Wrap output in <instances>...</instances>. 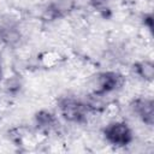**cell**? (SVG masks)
<instances>
[{
    "instance_id": "cell-1",
    "label": "cell",
    "mask_w": 154,
    "mask_h": 154,
    "mask_svg": "<svg viewBox=\"0 0 154 154\" xmlns=\"http://www.w3.org/2000/svg\"><path fill=\"white\" fill-rule=\"evenodd\" d=\"M58 108L60 114L69 122L83 123L87 120L89 107L87 103L73 96H63L58 100Z\"/></svg>"
},
{
    "instance_id": "cell-2",
    "label": "cell",
    "mask_w": 154,
    "mask_h": 154,
    "mask_svg": "<svg viewBox=\"0 0 154 154\" xmlns=\"http://www.w3.org/2000/svg\"><path fill=\"white\" fill-rule=\"evenodd\" d=\"M103 136L108 143L116 147H125L134 140L132 130L125 122H112L103 129Z\"/></svg>"
},
{
    "instance_id": "cell-3",
    "label": "cell",
    "mask_w": 154,
    "mask_h": 154,
    "mask_svg": "<svg viewBox=\"0 0 154 154\" xmlns=\"http://www.w3.org/2000/svg\"><path fill=\"white\" fill-rule=\"evenodd\" d=\"M124 83V77L113 71L108 72H102L97 76V89H96V95H106L108 93H112L120 88Z\"/></svg>"
},
{
    "instance_id": "cell-4",
    "label": "cell",
    "mask_w": 154,
    "mask_h": 154,
    "mask_svg": "<svg viewBox=\"0 0 154 154\" xmlns=\"http://www.w3.org/2000/svg\"><path fill=\"white\" fill-rule=\"evenodd\" d=\"M132 111L147 125H153L154 119V103L150 97H138L132 102Z\"/></svg>"
},
{
    "instance_id": "cell-5",
    "label": "cell",
    "mask_w": 154,
    "mask_h": 154,
    "mask_svg": "<svg viewBox=\"0 0 154 154\" xmlns=\"http://www.w3.org/2000/svg\"><path fill=\"white\" fill-rule=\"evenodd\" d=\"M137 73L146 81H152L154 76V66L152 61H142L136 65Z\"/></svg>"
},
{
    "instance_id": "cell-6",
    "label": "cell",
    "mask_w": 154,
    "mask_h": 154,
    "mask_svg": "<svg viewBox=\"0 0 154 154\" xmlns=\"http://www.w3.org/2000/svg\"><path fill=\"white\" fill-rule=\"evenodd\" d=\"M37 119V124L42 128H51L54 124V118L51 113L48 112H40L36 116Z\"/></svg>"
},
{
    "instance_id": "cell-7",
    "label": "cell",
    "mask_w": 154,
    "mask_h": 154,
    "mask_svg": "<svg viewBox=\"0 0 154 154\" xmlns=\"http://www.w3.org/2000/svg\"><path fill=\"white\" fill-rule=\"evenodd\" d=\"M2 73H4V70H2V60H1V55H0V79L2 78Z\"/></svg>"
}]
</instances>
